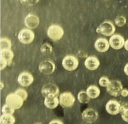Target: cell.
I'll list each match as a JSON object with an SVG mask.
<instances>
[{
	"instance_id": "obj_1",
	"label": "cell",
	"mask_w": 128,
	"mask_h": 124,
	"mask_svg": "<svg viewBox=\"0 0 128 124\" xmlns=\"http://www.w3.org/2000/svg\"><path fill=\"white\" fill-rule=\"evenodd\" d=\"M47 35L53 41H58L62 40L64 35V29L62 27L57 24H53L49 27L47 30Z\"/></svg>"
},
{
	"instance_id": "obj_2",
	"label": "cell",
	"mask_w": 128,
	"mask_h": 124,
	"mask_svg": "<svg viewBox=\"0 0 128 124\" xmlns=\"http://www.w3.org/2000/svg\"><path fill=\"white\" fill-rule=\"evenodd\" d=\"M23 103L24 99L18 94H16V92L10 93L5 98V104L10 106L11 108H13L14 109H16V110L22 108Z\"/></svg>"
},
{
	"instance_id": "obj_3",
	"label": "cell",
	"mask_w": 128,
	"mask_h": 124,
	"mask_svg": "<svg viewBox=\"0 0 128 124\" xmlns=\"http://www.w3.org/2000/svg\"><path fill=\"white\" fill-rule=\"evenodd\" d=\"M96 32L107 37H111L115 33V26L110 21H105L96 28Z\"/></svg>"
},
{
	"instance_id": "obj_4",
	"label": "cell",
	"mask_w": 128,
	"mask_h": 124,
	"mask_svg": "<svg viewBox=\"0 0 128 124\" xmlns=\"http://www.w3.org/2000/svg\"><path fill=\"white\" fill-rule=\"evenodd\" d=\"M62 67L67 71H74L79 67V60L74 55H68L62 59Z\"/></svg>"
},
{
	"instance_id": "obj_5",
	"label": "cell",
	"mask_w": 128,
	"mask_h": 124,
	"mask_svg": "<svg viewBox=\"0 0 128 124\" xmlns=\"http://www.w3.org/2000/svg\"><path fill=\"white\" fill-rule=\"evenodd\" d=\"M35 39L34 32L30 28H24L20 31L18 34V40L20 43L24 45H28L34 42Z\"/></svg>"
},
{
	"instance_id": "obj_6",
	"label": "cell",
	"mask_w": 128,
	"mask_h": 124,
	"mask_svg": "<svg viewBox=\"0 0 128 124\" xmlns=\"http://www.w3.org/2000/svg\"><path fill=\"white\" fill-rule=\"evenodd\" d=\"M60 105L63 108H70L75 103V97L71 92H65L59 95Z\"/></svg>"
},
{
	"instance_id": "obj_7",
	"label": "cell",
	"mask_w": 128,
	"mask_h": 124,
	"mask_svg": "<svg viewBox=\"0 0 128 124\" xmlns=\"http://www.w3.org/2000/svg\"><path fill=\"white\" fill-rule=\"evenodd\" d=\"M123 88V85L120 80H112L110 82V84H109V86L107 87V92L111 96L118 97L121 94Z\"/></svg>"
},
{
	"instance_id": "obj_8",
	"label": "cell",
	"mask_w": 128,
	"mask_h": 124,
	"mask_svg": "<svg viewBox=\"0 0 128 124\" xmlns=\"http://www.w3.org/2000/svg\"><path fill=\"white\" fill-rule=\"evenodd\" d=\"M82 119L84 120L87 123H94L98 121V112L96 110H95L94 109H86L84 110L82 112Z\"/></svg>"
},
{
	"instance_id": "obj_9",
	"label": "cell",
	"mask_w": 128,
	"mask_h": 124,
	"mask_svg": "<svg viewBox=\"0 0 128 124\" xmlns=\"http://www.w3.org/2000/svg\"><path fill=\"white\" fill-rule=\"evenodd\" d=\"M17 80H18V83L22 86H23V87H28V86H30L31 85L34 83V75L31 73L25 71L19 74Z\"/></svg>"
},
{
	"instance_id": "obj_10",
	"label": "cell",
	"mask_w": 128,
	"mask_h": 124,
	"mask_svg": "<svg viewBox=\"0 0 128 124\" xmlns=\"http://www.w3.org/2000/svg\"><path fill=\"white\" fill-rule=\"evenodd\" d=\"M60 92L59 87L55 84L52 83H49L44 85V86L41 89V93L44 98L49 96H58Z\"/></svg>"
},
{
	"instance_id": "obj_11",
	"label": "cell",
	"mask_w": 128,
	"mask_h": 124,
	"mask_svg": "<svg viewBox=\"0 0 128 124\" xmlns=\"http://www.w3.org/2000/svg\"><path fill=\"white\" fill-rule=\"evenodd\" d=\"M38 69L44 74H51L56 70V64L52 60H44L42 63H40Z\"/></svg>"
},
{
	"instance_id": "obj_12",
	"label": "cell",
	"mask_w": 128,
	"mask_h": 124,
	"mask_svg": "<svg viewBox=\"0 0 128 124\" xmlns=\"http://www.w3.org/2000/svg\"><path fill=\"white\" fill-rule=\"evenodd\" d=\"M125 39L122 35L120 34H114L110 37L109 40V44H110V47H112L114 50H120L122 49L125 45Z\"/></svg>"
},
{
	"instance_id": "obj_13",
	"label": "cell",
	"mask_w": 128,
	"mask_h": 124,
	"mask_svg": "<svg viewBox=\"0 0 128 124\" xmlns=\"http://www.w3.org/2000/svg\"><path fill=\"white\" fill-rule=\"evenodd\" d=\"M106 110L109 115H116L120 112V108H121V104H120L117 100L112 99L109 100L106 104Z\"/></svg>"
},
{
	"instance_id": "obj_14",
	"label": "cell",
	"mask_w": 128,
	"mask_h": 124,
	"mask_svg": "<svg viewBox=\"0 0 128 124\" xmlns=\"http://www.w3.org/2000/svg\"><path fill=\"white\" fill-rule=\"evenodd\" d=\"M25 25L28 28L30 29H35L40 25V18L35 14H28L25 17Z\"/></svg>"
},
{
	"instance_id": "obj_15",
	"label": "cell",
	"mask_w": 128,
	"mask_h": 124,
	"mask_svg": "<svg viewBox=\"0 0 128 124\" xmlns=\"http://www.w3.org/2000/svg\"><path fill=\"white\" fill-rule=\"evenodd\" d=\"M109 47H110L109 40L105 38H98L95 42V49L98 52H106V51H108Z\"/></svg>"
},
{
	"instance_id": "obj_16",
	"label": "cell",
	"mask_w": 128,
	"mask_h": 124,
	"mask_svg": "<svg viewBox=\"0 0 128 124\" xmlns=\"http://www.w3.org/2000/svg\"><path fill=\"white\" fill-rule=\"evenodd\" d=\"M84 66L86 68L90 71H94L96 70L100 66V61L96 57H93V56H90L84 61Z\"/></svg>"
},
{
	"instance_id": "obj_17",
	"label": "cell",
	"mask_w": 128,
	"mask_h": 124,
	"mask_svg": "<svg viewBox=\"0 0 128 124\" xmlns=\"http://www.w3.org/2000/svg\"><path fill=\"white\" fill-rule=\"evenodd\" d=\"M60 104L59 98L56 96H49L44 98V105L48 109H54Z\"/></svg>"
},
{
	"instance_id": "obj_18",
	"label": "cell",
	"mask_w": 128,
	"mask_h": 124,
	"mask_svg": "<svg viewBox=\"0 0 128 124\" xmlns=\"http://www.w3.org/2000/svg\"><path fill=\"white\" fill-rule=\"evenodd\" d=\"M86 92L88 93L90 99L98 98L101 94V91H100V89H99V87L96 86H94V85L89 86V87L87 88V90H86Z\"/></svg>"
},
{
	"instance_id": "obj_19",
	"label": "cell",
	"mask_w": 128,
	"mask_h": 124,
	"mask_svg": "<svg viewBox=\"0 0 128 124\" xmlns=\"http://www.w3.org/2000/svg\"><path fill=\"white\" fill-rule=\"evenodd\" d=\"M1 58L4 59L6 62L8 63V64H10L13 61L14 58V52L10 49H6V50H1Z\"/></svg>"
},
{
	"instance_id": "obj_20",
	"label": "cell",
	"mask_w": 128,
	"mask_h": 124,
	"mask_svg": "<svg viewBox=\"0 0 128 124\" xmlns=\"http://www.w3.org/2000/svg\"><path fill=\"white\" fill-rule=\"evenodd\" d=\"M0 122L1 124H15L16 118L13 115H5L3 114L0 118Z\"/></svg>"
},
{
	"instance_id": "obj_21",
	"label": "cell",
	"mask_w": 128,
	"mask_h": 124,
	"mask_svg": "<svg viewBox=\"0 0 128 124\" xmlns=\"http://www.w3.org/2000/svg\"><path fill=\"white\" fill-rule=\"evenodd\" d=\"M78 100L80 101L81 104H88L90 100V98L89 97L88 93L86 92V91H81L78 94Z\"/></svg>"
},
{
	"instance_id": "obj_22",
	"label": "cell",
	"mask_w": 128,
	"mask_h": 124,
	"mask_svg": "<svg viewBox=\"0 0 128 124\" xmlns=\"http://www.w3.org/2000/svg\"><path fill=\"white\" fill-rule=\"evenodd\" d=\"M120 115L122 118L126 122H128V103H123L121 104L120 108Z\"/></svg>"
},
{
	"instance_id": "obj_23",
	"label": "cell",
	"mask_w": 128,
	"mask_h": 124,
	"mask_svg": "<svg viewBox=\"0 0 128 124\" xmlns=\"http://www.w3.org/2000/svg\"><path fill=\"white\" fill-rule=\"evenodd\" d=\"M0 46H1V50L11 49V40L8 38H1V40H0Z\"/></svg>"
},
{
	"instance_id": "obj_24",
	"label": "cell",
	"mask_w": 128,
	"mask_h": 124,
	"mask_svg": "<svg viewBox=\"0 0 128 124\" xmlns=\"http://www.w3.org/2000/svg\"><path fill=\"white\" fill-rule=\"evenodd\" d=\"M53 51V47L52 45L49 43H44L43 44V45L41 46V52L43 53L44 55H50L51 54Z\"/></svg>"
},
{
	"instance_id": "obj_25",
	"label": "cell",
	"mask_w": 128,
	"mask_h": 124,
	"mask_svg": "<svg viewBox=\"0 0 128 124\" xmlns=\"http://www.w3.org/2000/svg\"><path fill=\"white\" fill-rule=\"evenodd\" d=\"M115 25H117L118 27H124L126 24V18L123 16H119L115 18L114 21Z\"/></svg>"
},
{
	"instance_id": "obj_26",
	"label": "cell",
	"mask_w": 128,
	"mask_h": 124,
	"mask_svg": "<svg viewBox=\"0 0 128 124\" xmlns=\"http://www.w3.org/2000/svg\"><path fill=\"white\" fill-rule=\"evenodd\" d=\"M16 109H14L13 108H11L10 106H9L8 104H4L2 108V112L3 114L5 115H14Z\"/></svg>"
},
{
	"instance_id": "obj_27",
	"label": "cell",
	"mask_w": 128,
	"mask_h": 124,
	"mask_svg": "<svg viewBox=\"0 0 128 124\" xmlns=\"http://www.w3.org/2000/svg\"><path fill=\"white\" fill-rule=\"evenodd\" d=\"M110 80L108 79L107 76H102V77L100 78V80H99V85H100L101 86H102V87H108L109 86V84H110Z\"/></svg>"
},
{
	"instance_id": "obj_28",
	"label": "cell",
	"mask_w": 128,
	"mask_h": 124,
	"mask_svg": "<svg viewBox=\"0 0 128 124\" xmlns=\"http://www.w3.org/2000/svg\"><path fill=\"white\" fill-rule=\"evenodd\" d=\"M15 92H16V94L19 95L20 97H22V98L24 99V101H26V99H28V92H26V90H24V89H18V90H16Z\"/></svg>"
},
{
	"instance_id": "obj_29",
	"label": "cell",
	"mask_w": 128,
	"mask_h": 124,
	"mask_svg": "<svg viewBox=\"0 0 128 124\" xmlns=\"http://www.w3.org/2000/svg\"><path fill=\"white\" fill-rule=\"evenodd\" d=\"M38 1L40 0H20V2L26 6H34L37 5L38 3Z\"/></svg>"
},
{
	"instance_id": "obj_30",
	"label": "cell",
	"mask_w": 128,
	"mask_h": 124,
	"mask_svg": "<svg viewBox=\"0 0 128 124\" xmlns=\"http://www.w3.org/2000/svg\"><path fill=\"white\" fill-rule=\"evenodd\" d=\"M8 65H9V64H8L7 62H6L4 59L1 58V70H4Z\"/></svg>"
},
{
	"instance_id": "obj_31",
	"label": "cell",
	"mask_w": 128,
	"mask_h": 124,
	"mask_svg": "<svg viewBox=\"0 0 128 124\" xmlns=\"http://www.w3.org/2000/svg\"><path fill=\"white\" fill-rule=\"evenodd\" d=\"M121 96L124 97V98H126V97H128V89L126 88H123L122 92H121Z\"/></svg>"
},
{
	"instance_id": "obj_32",
	"label": "cell",
	"mask_w": 128,
	"mask_h": 124,
	"mask_svg": "<svg viewBox=\"0 0 128 124\" xmlns=\"http://www.w3.org/2000/svg\"><path fill=\"white\" fill-rule=\"evenodd\" d=\"M49 124H64V123L62 121H60V120L56 119V120H52Z\"/></svg>"
},
{
	"instance_id": "obj_33",
	"label": "cell",
	"mask_w": 128,
	"mask_h": 124,
	"mask_svg": "<svg viewBox=\"0 0 128 124\" xmlns=\"http://www.w3.org/2000/svg\"><path fill=\"white\" fill-rule=\"evenodd\" d=\"M124 72H125V74L128 76V63H126L125 68H124Z\"/></svg>"
},
{
	"instance_id": "obj_34",
	"label": "cell",
	"mask_w": 128,
	"mask_h": 124,
	"mask_svg": "<svg viewBox=\"0 0 128 124\" xmlns=\"http://www.w3.org/2000/svg\"><path fill=\"white\" fill-rule=\"evenodd\" d=\"M124 47H125V49L126 50V51H128V40H126V42H125V45H124Z\"/></svg>"
},
{
	"instance_id": "obj_35",
	"label": "cell",
	"mask_w": 128,
	"mask_h": 124,
	"mask_svg": "<svg viewBox=\"0 0 128 124\" xmlns=\"http://www.w3.org/2000/svg\"><path fill=\"white\" fill-rule=\"evenodd\" d=\"M36 124H41V123H36Z\"/></svg>"
},
{
	"instance_id": "obj_36",
	"label": "cell",
	"mask_w": 128,
	"mask_h": 124,
	"mask_svg": "<svg viewBox=\"0 0 128 124\" xmlns=\"http://www.w3.org/2000/svg\"><path fill=\"white\" fill-rule=\"evenodd\" d=\"M18 1H20V0H18Z\"/></svg>"
},
{
	"instance_id": "obj_37",
	"label": "cell",
	"mask_w": 128,
	"mask_h": 124,
	"mask_svg": "<svg viewBox=\"0 0 128 124\" xmlns=\"http://www.w3.org/2000/svg\"><path fill=\"white\" fill-rule=\"evenodd\" d=\"M106 1H108V0H106Z\"/></svg>"
}]
</instances>
